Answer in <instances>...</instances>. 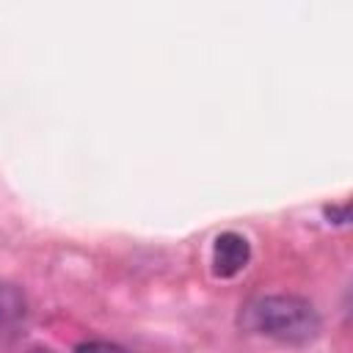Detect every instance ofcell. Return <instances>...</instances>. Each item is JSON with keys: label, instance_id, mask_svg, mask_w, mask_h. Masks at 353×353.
Returning a JSON list of instances; mask_svg holds the SVG:
<instances>
[{"label": "cell", "instance_id": "obj_1", "mask_svg": "<svg viewBox=\"0 0 353 353\" xmlns=\"http://www.w3.org/2000/svg\"><path fill=\"white\" fill-rule=\"evenodd\" d=\"M245 323L284 345H309L323 328L314 303L301 295H262L248 303Z\"/></svg>", "mask_w": 353, "mask_h": 353}, {"label": "cell", "instance_id": "obj_2", "mask_svg": "<svg viewBox=\"0 0 353 353\" xmlns=\"http://www.w3.org/2000/svg\"><path fill=\"white\" fill-rule=\"evenodd\" d=\"M251 259V245L237 232H221L212 245V273L218 279H234L240 270H245Z\"/></svg>", "mask_w": 353, "mask_h": 353}, {"label": "cell", "instance_id": "obj_3", "mask_svg": "<svg viewBox=\"0 0 353 353\" xmlns=\"http://www.w3.org/2000/svg\"><path fill=\"white\" fill-rule=\"evenodd\" d=\"M28 314V298L17 284H3L0 281V345L8 342L19 325L25 323Z\"/></svg>", "mask_w": 353, "mask_h": 353}, {"label": "cell", "instance_id": "obj_4", "mask_svg": "<svg viewBox=\"0 0 353 353\" xmlns=\"http://www.w3.org/2000/svg\"><path fill=\"white\" fill-rule=\"evenodd\" d=\"M74 353H130V350H124L121 345H113V342H85Z\"/></svg>", "mask_w": 353, "mask_h": 353}, {"label": "cell", "instance_id": "obj_5", "mask_svg": "<svg viewBox=\"0 0 353 353\" xmlns=\"http://www.w3.org/2000/svg\"><path fill=\"white\" fill-rule=\"evenodd\" d=\"M325 218H328L331 223L345 226V223L350 221V207H347V204H331V207H325Z\"/></svg>", "mask_w": 353, "mask_h": 353}]
</instances>
